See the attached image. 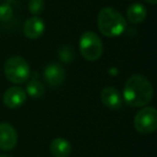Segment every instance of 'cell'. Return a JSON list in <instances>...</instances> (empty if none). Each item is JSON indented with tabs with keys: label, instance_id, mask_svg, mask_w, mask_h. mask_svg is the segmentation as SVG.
Instances as JSON below:
<instances>
[{
	"label": "cell",
	"instance_id": "6da1fadb",
	"mask_svg": "<svg viewBox=\"0 0 157 157\" xmlns=\"http://www.w3.org/2000/svg\"><path fill=\"white\" fill-rule=\"evenodd\" d=\"M154 90L148 78L141 74H133L125 83L123 100L132 108L147 105L153 99Z\"/></svg>",
	"mask_w": 157,
	"mask_h": 157
},
{
	"label": "cell",
	"instance_id": "7a4b0ae2",
	"mask_svg": "<svg viewBox=\"0 0 157 157\" xmlns=\"http://www.w3.org/2000/svg\"><path fill=\"white\" fill-rule=\"evenodd\" d=\"M97 26L103 36L108 38L118 37L126 30L127 21L114 8H102L97 16Z\"/></svg>",
	"mask_w": 157,
	"mask_h": 157
},
{
	"label": "cell",
	"instance_id": "3957f363",
	"mask_svg": "<svg viewBox=\"0 0 157 157\" xmlns=\"http://www.w3.org/2000/svg\"><path fill=\"white\" fill-rule=\"evenodd\" d=\"M5 74L11 83L23 84L30 78V67L22 56H12L5 63Z\"/></svg>",
	"mask_w": 157,
	"mask_h": 157
},
{
	"label": "cell",
	"instance_id": "277c9868",
	"mask_svg": "<svg viewBox=\"0 0 157 157\" xmlns=\"http://www.w3.org/2000/svg\"><path fill=\"white\" fill-rule=\"evenodd\" d=\"M80 52L84 59L88 61H96L102 56L103 43L100 37L94 31H85L82 33L78 41Z\"/></svg>",
	"mask_w": 157,
	"mask_h": 157
},
{
	"label": "cell",
	"instance_id": "5b68a950",
	"mask_svg": "<svg viewBox=\"0 0 157 157\" xmlns=\"http://www.w3.org/2000/svg\"><path fill=\"white\" fill-rule=\"evenodd\" d=\"M133 125L138 132L151 133L157 129V111L154 107H144L136 114Z\"/></svg>",
	"mask_w": 157,
	"mask_h": 157
},
{
	"label": "cell",
	"instance_id": "8992f818",
	"mask_svg": "<svg viewBox=\"0 0 157 157\" xmlns=\"http://www.w3.org/2000/svg\"><path fill=\"white\" fill-rule=\"evenodd\" d=\"M27 99V94L21 86H12L8 88L2 96L5 105L9 109H17L22 107Z\"/></svg>",
	"mask_w": 157,
	"mask_h": 157
},
{
	"label": "cell",
	"instance_id": "52a82bcc",
	"mask_svg": "<svg viewBox=\"0 0 157 157\" xmlns=\"http://www.w3.org/2000/svg\"><path fill=\"white\" fill-rule=\"evenodd\" d=\"M17 132L9 123H0V150L11 151L17 144Z\"/></svg>",
	"mask_w": 157,
	"mask_h": 157
},
{
	"label": "cell",
	"instance_id": "ba28073f",
	"mask_svg": "<svg viewBox=\"0 0 157 157\" xmlns=\"http://www.w3.org/2000/svg\"><path fill=\"white\" fill-rule=\"evenodd\" d=\"M43 78L48 85L59 86L65 80V69L60 63H51L44 68Z\"/></svg>",
	"mask_w": 157,
	"mask_h": 157
},
{
	"label": "cell",
	"instance_id": "9c48e42d",
	"mask_svg": "<svg viewBox=\"0 0 157 157\" xmlns=\"http://www.w3.org/2000/svg\"><path fill=\"white\" fill-rule=\"evenodd\" d=\"M101 102L110 110H118L123 105V97L116 88L112 86L105 87L100 94Z\"/></svg>",
	"mask_w": 157,
	"mask_h": 157
},
{
	"label": "cell",
	"instance_id": "30bf717a",
	"mask_svg": "<svg viewBox=\"0 0 157 157\" xmlns=\"http://www.w3.org/2000/svg\"><path fill=\"white\" fill-rule=\"evenodd\" d=\"M24 35L28 39L35 40L40 38L44 33L45 30V24L43 20L39 16H31L28 20H26L24 24Z\"/></svg>",
	"mask_w": 157,
	"mask_h": 157
},
{
	"label": "cell",
	"instance_id": "8fae6325",
	"mask_svg": "<svg viewBox=\"0 0 157 157\" xmlns=\"http://www.w3.org/2000/svg\"><path fill=\"white\" fill-rule=\"evenodd\" d=\"M50 151L54 157H68L72 152V145L65 138H56L51 142Z\"/></svg>",
	"mask_w": 157,
	"mask_h": 157
},
{
	"label": "cell",
	"instance_id": "7c38bea8",
	"mask_svg": "<svg viewBox=\"0 0 157 157\" xmlns=\"http://www.w3.org/2000/svg\"><path fill=\"white\" fill-rule=\"evenodd\" d=\"M127 20L129 23L133 25H137L142 23L146 18L147 15V10L144 7L142 3L140 2H135L132 5H130L127 9L126 12Z\"/></svg>",
	"mask_w": 157,
	"mask_h": 157
},
{
	"label": "cell",
	"instance_id": "4fadbf2b",
	"mask_svg": "<svg viewBox=\"0 0 157 157\" xmlns=\"http://www.w3.org/2000/svg\"><path fill=\"white\" fill-rule=\"evenodd\" d=\"M25 92H26V94H28V96L33 97V98H40L43 96L44 92H45V87H44L43 83L40 82L38 78H33L26 85Z\"/></svg>",
	"mask_w": 157,
	"mask_h": 157
},
{
	"label": "cell",
	"instance_id": "5bb4252c",
	"mask_svg": "<svg viewBox=\"0 0 157 157\" xmlns=\"http://www.w3.org/2000/svg\"><path fill=\"white\" fill-rule=\"evenodd\" d=\"M58 58L63 63H69L75 59V52L73 48L69 45H63L58 50Z\"/></svg>",
	"mask_w": 157,
	"mask_h": 157
},
{
	"label": "cell",
	"instance_id": "9a60e30c",
	"mask_svg": "<svg viewBox=\"0 0 157 157\" xmlns=\"http://www.w3.org/2000/svg\"><path fill=\"white\" fill-rule=\"evenodd\" d=\"M44 0H29L28 10L33 16H39L44 11Z\"/></svg>",
	"mask_w": 157,
	"mask_h": 157
},
{
	"label": "cell",
	"instance_id": "2e32d148",
	"mask_svg": "<svg viewBox=\"0 0 157 157\" xmlns=\"http://www.w3.org/2000/svg\"><path fill=\"white\" fill-rule=\"evenodd\" d=\"M13 16V9L8 3L0 5V21L1 22H8Z\"/></svg>",
	"mask_w": 157,
	"mask_h": 157
},
{
	"label": "cell",
	"instance_id": "e0dca14e",
	"mask_svg": "<svg viewBox=\"0 0 157 157\" xmlns=\"http://www.w3.org/2000/svg\"><path fill=\"white\" fill-rule=\"evenodd\" d=\"M145 2L150 3V5H156L157 3V0H144Z\"/></svg>",
	"mask_w": 157,
	"mask_h": 157
},
{
	"label": "cell",
	"instance_id": "ac0fdd59",
	"mask_svg": "<svg viewBox=\"0 0 157 157\" xmlns=\"http://www.w3.org/2000/svg\"><path fill=\"white\" fill-rule=\"evenodd\" d=\"M0 157H10V156H7V155H0Z\"/></svg>",
	"mask_w": 157,
	"mask_h": 157
}]
</instances>
